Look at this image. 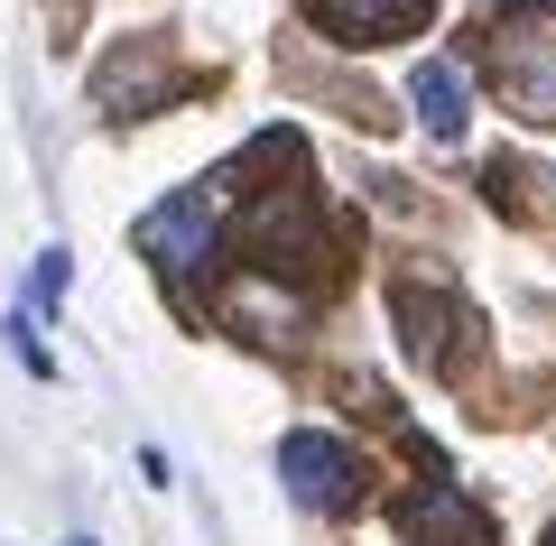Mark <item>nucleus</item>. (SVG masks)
<instances>
[{
    "instance_id": "obj_5",
    "label": "nucleus",
    "mask_w": 556,
    "mask_h": 546,
    "mask_svg": "<svg viewBox=\"0 0 556 546\" xmlns=\"http://www.w3.org/2000/svg\"><path fill=\"white\" fill-rule=\"evenodd\" d=\"M417 546H492V528H482V509L464 500L455 482H437L417 500Z\"/></svg>"
},
{
    "instance_id": "obj_1",
    "label": "nucleus",
    "mask_w": 556,
    "mask_h": 546,
    "mask_svg": "<svg viewBox=\"0 0 556 546\" xmlns=\"http://www.w3.org/2000/svg\"><path fill=\"white\" fill-rule=\"evenodd\" d=\"M492 75L510 93V112L556 120V0H519L492 20Z\"/></svg>"
},
{
    "instance_id": "obj_10",
    "label": "nucleus",
    "mask_w": 556,
    "mask_h": 546,
    "mask_svg": "<svg viewBox=\"0 0 556 546\" xmlns=\"http://www.w3.org/2000/svg\"><path fill=\"white\" fill-rule=\"evenodd\" d=\"M75 546H93V537H75Z\"/></svg>"
},
{
    "instance_id": "obj_2",
    "label": "nucleus",
    "mask_w": 556,
    "mask_h": 546,
    "mask_svg": "<svg viewBox=\"0 0 556 546\" xmlns=\"http://www.w3.org/2000/svg\"><path fill=\"white\" fill-rule=\"evenodd\" d=\"M139 251H149V269H167V278H186L204 251H214V195L204 186H186V195H167V204H149L139 214Z\"/></svg>"
},
{
    "instance_id": "obj_6",
    "label": "nucleus",
    "mask_w": 556,
    "mask_h": 546,
    "mask_svg": "<svg viewBox=\"0 0 556 546\" xmlns=\"http://www.w3.org/2000/svg\"><path fill=\"white\" fill-rule=\"evenodd\" d=\"M149 93H167V65H159V47H139V65H130V47H121V56L102 65V102H112V112H159Z\"/></svg>"
},
{
    "instance_id": "obj_3",
    "label": "nucleus",
    "mask_w": 556,
    "mask_h": 546,
    "mask_svg": "<svg viewBox=\"0 0 556 546\" xmlns=\"http://www.w3.org/2000/svg\"><path fill=\"white\" fill-rule=\"evenodd\" d=\"M278 482L298 491L306 509H353V445L343 435H325V427H298L288 445H278Z\"/></svg>"
},
{
    "instance_id": "obj_4",
    "label": "nucleus",
    "mask_w": 556,
    "mask_h": 546,
    "mask_svg": "<svg viewBox=\"0 0 556 546\" xmlns=\"http://www.w3.org/2000/svg\"><path fill=\"white\" fill-rule=\"evenodd\" d=\"M408 102H417V120H427L437 149H455V139H464V75H455V56H427V65H417Z\"/></svg>"
},
{
    "instance_id": "obj_7",
    "label": "nucleus",
    "mask_w": 556,
    "mask_h": 546,
    "mask_svg": "<svg viewBox=\"0 0 556 546\" xmlns=\"http://www.w3.org/2000/svg\"><path fill=\"white\" fill-rule=\"evenodd\" d=\"M325 20H343V38H399V20H417V0H325Z\"/></svg>"
},
{
    "instance_id": "obj_8",
    "label": "nucleus",
    "mask_w": 556,
    "mask_h": 546,
    "mask_svg": "<svg viewBox=\"0 0 556 546\" xmlns=\"http://www.w3.org/2000/svg\"><path fill=\"white\" fill-rule=\"evenodd\" d=\"M232 306L251 315V333H298V325H306V306H298V296H288V288H278V296H269V288H241Z\"/></svg>"
},
{
    "instance_id": "obj_9",
    "label": "nucleus",
    "mask_w": 556,
    "mask_h": 546,
    "mask_svg": "<svg viewBox=\"0 0 556 546\" xmlns=\"http://www.w3.org/2000/svg\"><path fill=\"white\" fill-rule=\"evenodd\" d=\"M65 288H75V259H65V251H47V259H38V278H28V296H38V306H56Z\"/></svg>"
}]
</instances>
